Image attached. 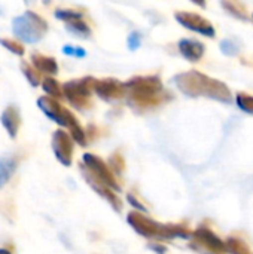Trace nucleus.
I'll list each match as a JSON object with an SVG mask.
<instances>
[{
  "label": "nucleus",
  "instance_id": "obj_1",
  "mask_svg": "<svg viewBox=\"0 0 253 254\" xmlns=\"http://www.w3.org/2000/svg\"><path fill=\"white\" fill-rule=\"evenodd\" d=\"M48 24L36 12L27 10L12 21L13 34L25 43H37L46 33Z\"/></svg>",
  "mask_w": 253,
  "mask_h": 254
},
{
  "label": "nucleus",
  "instance_id": "obj_2",
  "mask_svg": "<svg viewBox=\"0 0 253 254\" xmlns=\"http://www.w3.org/2000/svg\"><path fill=\"white\" fill-rule=\"evenodd\" d=\"M52 149L54 153L57 156V159L64 164V165H70L72 162V141L70 137L64 132V131H55L52 135Z\"/></svg>",
  "mask_w": 253,
  "mask_h": 254
},
{
  "label": "nucleus",
  "instance_id": "obj_3",
  "mask_svg": "<svg viewBox=\"0 0 253 254\" xmlns=\"http://www.w3.org/2000/svg\"><path fill=\"white\" fill-rule=\"evenodd\" d=\"M0 122L3 125V128L6 129V132L9 134V137L16 138L18 131H19V125H21V116H19L18 109L13 104L7 106L3 110V113L0 116Z\"/></svg>",
  "mask_w": 253,
  "mask_h": 254
},
{
  "label": "nucleus",
  "instance_id": "obj_4",
  "mask_svg": "<svg viewBox=\"0 0 253 254\" xmlns=\"http://www.w3.org/2000/svg\"><path fill=\"white\" fill-rule=\"evenodd\" d=\"M37 106L49 119H52L55 122L60 119V116L64 110V109H61L58 101H55V98H51V97H40L37 100Z\"/></svg>",
  "mask_w": 253,
  "mask_h": 254
},
{
  "label": "nucleus",
  "instance_id": "obj_5",
  "mask_svg": "<svg viewBox=\"0 0 253 254\" xmlns=\"http://www.w3.org/2000/svg\"><path fill=\"white\" fill-rule=\"evenodd\" d=\"M31 63L39 71H43V73H48V74H55L57 70H58L57 61L54 58L37 54V52L31 55Z\"/></svg>",
  "mask_w": 253,
  "mask_h": 254
},
{
  "label": "nucleus",
  "instance_id": "obj_6",
  "mask_svg": "<svg viewBox=\"0 0 253 254\" xmlns=\"http://www.w3.org/2000/svg\"><path fill=\"white\" fill-rule=\"evenodd\" d=\"M18 161L13 156H4L0 158V189L10 180L13 173L16 171Z\"/></svg>",
  "mask_w": 253,
  "mask_h": 254
},
{
  "label": "nucleus",
  "instance_id": "obj_7",
  "mask_svg": "<svg viewBox=\"0 0 253 254\" xmlns=\"http://www.w3.org/2000/svg\"><path fill=\"white\" fill-rule=\"evenodd\" d=\"M0 45H1L3 48H6L7 51H10L12 54L18 55V57H22V55H24V52H25L24 46H22V45H21L19 42L13 40V39H6V37H0Z\"/></svg>",
  "mask_w": 253,
  "mask_h": 254
},
{
  "label": "nucleus",
  "instance_id": "obj_8",
  "mask_svg": "<svg viewBox=\"0 0 253 254\" xmlns=\"http://www.w3.org/2000/svg\"><path fill=\"white\" fill-rule=\"evenodd\" d=\"M21 70H22L24 76L27 77V80L30 82V85H31V86H37V85L40 83V77H39L37 71H36L30 64H27V63H21Z\"/></svg>",
  "mask_w": 253,
  "mask_h": 254
},
{
  "label": "nucleus",
  "instance_id": "obj_9",
  "mask_svg": "<svg viewBox=\"0 0 253 254\" xmlns=\"http://www.w3.org/2000/svg\"><path fill=\"white\" fill-rule=\"evenodd\" d=\"M42 88H43V91H45L46 94H49V95H51V98H52V97L58 98V97L61 95V91H60L58 82H57V80H54V79H51V77H48V79H45V80H43Z\"/></svg>",
  "mask_w": 253,
  "mask_h": 254
},
{
  "label": "nucleus",
  "instance_id": "obj_10",
  "mask_svg": "<svg viewBox=\"0 0 253 254\" xmlns=\"http://www.w3.org/2000/svg\"><path fill=\"white\" fill-rule=\"evenodd\" d=\"M55 16L58 19H63L66 22H72V21H76L81 18V13L78 12H72V10H57L55 12Z\"/></svg>",
  "mask_w": 253,
  "mask_h": 254
},
{
  "label": "nucleus",
  "instance_id": "obj_11",
  "mask_svg": "<svg viewBox=\"0 0 253 254\" xmlns=\"http://www.w3.org/2000/svg\"><path fill=\"white\" fill-rule=\"evenodd\" d=\"M67 27H69V30H72L73 33H76V34H88V28H86V25L84 24V22H81L79 19H76V21H72V22H67Z\"/></svg>",
  "mask_w": 253,
  "mask_h": 254
},
{
  "label": "nucleus",
  "instance_id": "obj_12",
  "mask_svg": "<svg viewBox=\"0 0 253 254\" xmlns=\"http://www.w3.org/2000/svg\"><path fill=\"white\" fill-rule=\"evenodd\" d=\"M63 52H64L66 55H72V57H85V51H84V49L75 48V46H69V45H66V46L63 48Z\"/></svg>",
  "mask_w": 253,
  "mask_h": 254
},
{
  "label": "nucleus",
  "instance_id": "obj_13",
  "mask_svg": "<svg viewBox=\"0 0 253 254\" xmlns=\"http://www.w3.org/2000/svg\"><path fill=\"white\" fill-rule=\"evenodd\" d=\"M130 46H131V49H136L139 45H140V37H139V34H131V37H130Z\"/></svg>",
  "mask_w": 253,
  "mask_h": 254
},
{
  "label": "nucleus",
  "instance_id": "obj_14",
  "mask_svg": "<svg viewBox=\"0 0 253 254\" xmlns=\"http://www.w3.org/2000/svg\"><path fill=\"white\" fill-rule=\"evenodd\" d=\"M0 254H10V252H7L4 249H0Z\"/></svg>",
  "mask_w": 253,
  "mask_h": 254
}]
</instances>
